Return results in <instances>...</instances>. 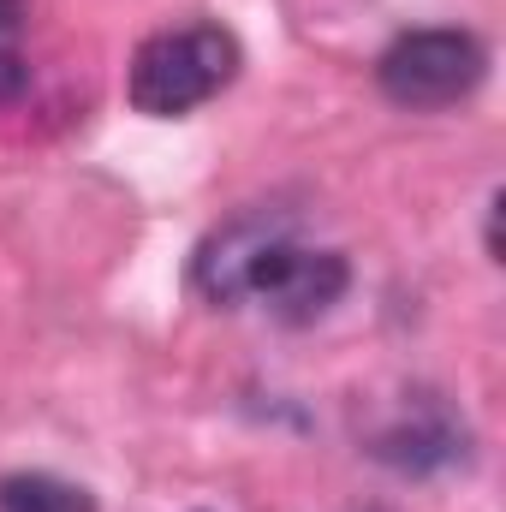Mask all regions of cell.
<instances>
[{
    "label": "cell",
    "mask_w": 506,
    "mask_h": 512,
    "mask_svg": "<svg viewBox=\"0 0 506 512\" xmlns=\"http://www.w3.org/2000/svg\"><path fill=\"white\" fill-rule=\"evenodd\" d=\"M191 280L209 304H227V310L262 304L280 322H316L340 304V292L352 286V268L340 251H310L292 239L286 221L251 209L203 239Z\"/></svg>",
    "instance_id": "obj_1"
},
{
    "label": "cell",
    "mask_w": 506,
    "mask_h": 512,
    "mask_svg": "<svg viewBox=\"0 0 506 512\" xmlns=\"http://www.w3.org/2000/svg\"><path fill=\"white\" fill-rule=\"evenodd\" d=\"M489 72V48L471 30H405L376 60V84L393 108L429 114L465 102Z\"/></svg>",
    "instance_id": "obj_3"
},
{
    "label": "cell",
    "mask_w": 506,
    "mask_h": 512,
    "mask_svg": "<svg viewBox=\"0 0 506 512\" xmlns=\"http://www.w3.org/2000/svg\"><path fill=\"white\" fill-rule=\"evenodd\" d=\"M24 12H30V0H0V36H6V30H18V24H24Z\"/></svg>",
    "instance_id": "obj_6"
},
{
    "label": "cell",
    "mask_w": 506,
    "mask_h": 512,
    "mask_svg": "<svg viewBox=\"0 0 506 512\" xmlns=\"http://www.w3.org/2000/svg\"><path fill=\"white\" fill-rule=\"evenodd\" d=\"M239 36L221 24H179L149 36L131 54L126 72V96L137 114L149 120H185L191 108L215 102L233 78H239Z\"/></svg>",
    "instance_id": "obj_2"
},
{
    "label": "cell",
    "mask_w": 506,
    "mask_h": 512,
    "mask_svg": "<svg viewBox=\"0 0 506 512\" xmlns=\"http://www.w3.org/2000/svg\"><path fill=\"white\" fill-rule=\"evenodd\" d=\"M24 84H30V72H24V60L0 48V102H18V96H24Z\"/></svg>",
    "instance_id": "obj_5"
},
{
    "label": "cell",
    "mask_w": 506,
    "mask_h": 512,
    "mask_svg": "<svg viewBox=\"0 0 506 512\" xmlns=\"http://www.w3.org/2000/svg\"><path fill=\"white\" fill-rule=\"evenodd\" d=\"M0 512H96L90 489L48 477V471H18L0 483Z\"/></svg>",
    "instance_id": "obj_4"
}]
</instances>
